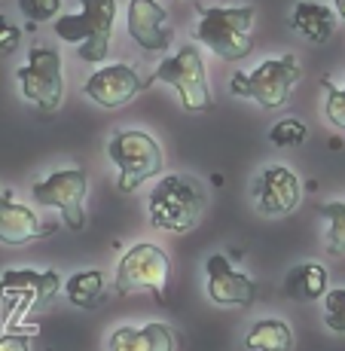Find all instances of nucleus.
Instances as JSON below:
<instances>
[{
	"label": "nucleus",
	"instance_id": "1",
	"mask_svg": "<svg viewBox=\"0 0 345 351\" xmlns=\"http://www.w3.org/2000/svg\"><path fill=\"white\" fill-rule=\"evenodd\" d=\"M208 208V193L199 180L187 174H165L156 186L150 190L147 211L150 223L165 232H189L199 226Z\"/></svg>",
	"mask_w": 345,
	"mask_h": 351
},
{
	"label": "nucleus",
	"instance_id": "2",
	"mask_svg": "<svg viewBox=\"0 0 345 351\" xmlns=\"http://www.w3.org/2000/svg\"><path fill=\"white\" fill-rule=\"evenodd\" d=\"M113 19H117V0H80L77 12L56 16L52 31L64 43L77 46V56L83 62H104L110 49Z\"/></svg>",
	"mask_w": 345,
	"mask_h": 351
},
{
	"label": "nucleus",
	"instance_id": "3",
	"mask_svg": "<svg viewBox=\"0 0 345 351\" xmlns=\"http://www.w3.org/2000/svg\"><path fill=\"white\" fill-rule=\"evenodd\" d=\"M195 19L193 37L223 62H241L254 49V6H205Z\"/></svg>",
	"mask_w": 345,
	"mask_h": 351
},
{
	"label": "nucleus",
	"instance_id": "4",
	"mask_svg": "<svg viewBox=\"0 0 345 351\" xmlns=\"http://www.w3.org/2000/svg\"><path fill=\"white\" fill-rule=\"evenodd\" d=\"M107 156L119 168L117 186L123 193H134L144 180L156 178L162 165H165V156H162L156 138L147 132H138V128H126V132L113 134L110 144H107Z\"/></svg>",
	"mask_w": 345,
	"mask_h": 351
},
{
	"label": "nucleus",
	"instance_id": "5",
	"mask_svg": "<svg viewBox=\"0 0 345 351\" xmlns=\"http://www.w3.org/2000/svg\"><path fill=\"white\" fill-rule=\"evenodd\" d=\"M153 83H165L171 86L180 95V104L187 110H211L214 98L208 89V77H205V62H202V52L195 43L180 46L174 56H168L156 71L147 77V86Z\"/></svg>",
	"mask_w": 345,
	"mask_h": 351
},
{
	"label": "nucleus",
	"instance_id": "6",
	"mask_svg": "<svg viewBox=\"0 0 345 351\" xmlns=\"http://www.w3.org/2000/svg\"><path fill=\"white\" fill-rule=\"evenodd\" d=\"M302 77L300 62L294 56L269 58L260 67H254L251 73H235L229 80V92L239 98H251L260 107H284L290 101V89L296 86V80Z\"/></svg>",
	"mask_w": 345,
	"mask_h": 351
},
{
	"label": "nucleus",
	"instance_id": "7",
	"mask_svg": "<svg viewBox=\"0 0 345 351\" xmlns=\"http://www.w3.org/2000/svg\"><path fill=\"white\" fill-rule=\"evenodd\" d=\"M19 86L22 98L37 104L43 113L58 110L64 98L62 52L56 46H31L28 62L19 67Z\"/></svg>",
	"mask_w": 345,
	"mask_h": 351
},
{
	"label": "nucleus",
	"instance_id": "8",
	"mask_svg": "<svg viewBox=\"0 0 345 351\" xmlns=\"http://www.w3.org/2000/svg\"><path fill=\"white\" fill-rule=\"evenodd\" d=\"M86 193H89V174H86L80 165L52 171L46 180H37V184L31 186L34 202L43 208L62 211L64 226L73 229V232L86 226V211H83Z\"/></svg>",
	"mask_w": 345,
	"mask_h": 351
},
{
	"label": "nucleus",
	"instance_id": "9",
	"mask_svg": "<svg viewBox=\"0 0 345 351\" xmlns=\"http://www.w3.org/2000/svg\"><path fill=\"white\" fill-rule=\"evenodd\" d=\"M168 272H171V263L168 254L162 247L150 245V241H141V245L128 247L117 266V290L119 293H134V290H153L156 300L165 306L168 296Z\"/></svg>",
	"mask_w": 345,
	"mask_h": 351
},
{
	"label": "nucleus",
	"instance_id": "10",
	"mask_svg": "<svg viewBox=\"0 0 345 351\" xmlns=\"http://www.w3.org/2000/svg\"><path fill=\"white\" fill-rule=\"evenodd\" d=\"M257 208L263 217H287L296 211L302 199V186L296 180V174L284 165H269L266 171L257 178L254 186Z\"/></svg>",
	"mask_w": 345,
	"mask_h": 351
},
{
	"label": "nucleus",
	"instance_id": "11",
	"mask_svg": "<svg viewBox=\"0 0 345 351\" xmlns=\"http://www.w3.org/2000/svg\"><path fill=\"white\" fill-rule=\"evenodd\" d=\"M144 89V80L134 73V67L128 64H107L101 71H95L86 80L83 92L86 98L95 101L101 107H123L128 101H134V95Z\"/></svg>",
	"mask_w": 345,
	"mask_h": 351
},
{
	"label": "nucleus",
	"instance_id": "12",
	"mask_svg": "<svg viewBox=\"0 0 345 351\" xmlns=\"http://www.w3.org/2000/svg\"><path fill=\"white\" fill-rule=\"evenodd\" d=\"M128 37L147 52H165L171 43L165 6L156 0H132L128 3Z\"/></svg>",
	"mask_w": 345,
	"mask_h": 351
},
{
	"label": "nucleus",
	"instance_id": "13",
	"mask_svg": "<svg viewBox=\"0 0 345 351\" xmlns=\"http://www.w3.org/2000/svg\"><path fill=\"white\" fill-rule=\"evenodd\" d=\"M205 275H208V296L217 306H251L257 287L248 275L235 272L229 266V260L223 254L208 256L205 263Z\"/></svg>",
	"mask_w": 345,
	"mask_h": 351
},
{
	"label": "nucleus",
	"instance_id": "14",
	"mask_svg": "<svg viewBox=\"0 0 345 351\" xmlns=\"http://www.w3.org/2000/svg\"><path fill=\"white\" fill-rule=\"evenodd\" d=\"M0 290L6 296H19L28 300V306H49L62 290V278L58 272H31V269H10L0 278Z\"/></svg>",
	"mask_w": 345,
	"mask_h": 351
},
{
	"label": "nucleus",
	"instance_id": "15",
	"mask_svg": "<svg viewBox=\"0 0 345 351\" xmlns=\"http://www.w3.org/2000/svg\"><path fill=\"white\" fill-rule=\"evenodd\" d=\"M40 232H43V226H40L37 214L28 205H19L10 190H0V245H28Z\"/></svg>",
	"mask_w": 345,
	"mask_h": 351
},
{
	"label": "nucleus",
	"instance_id": "16",
	"mask_svg": "<svg viewBox=\"0 0 345 351\" xmlns=\"http://www.w3.org/2000/svg\"><path fill=\"white\" fill-rule=\"evenodd\" d=\"M178 339L168 324H144V327H119L113 330L107 351H174Z\"/></svg>",
	"mask_w": 345,
	"mask_h": 351
},
{
	"label": "nucleus",
	"instance_id": "17",
	"mask_svg": "<svg viewBox=\"0 0 345 351\" xmlns=\"http://www.w3.org/2000/svg\"><path fill=\"white\" fill-rule=\"evenodd\" d=\"M290 28L309 40V43H327L336 31V12L324 3H312L302 0L290 12Z\"/></svg>",
	"mask_w": 345,
	"mask_h": 351
},
{
	"label": "nucleus",
	"instance_id": "18",
	"mask_svg": "<svg viewBox=\"0 0 345 351\" xmlns=\"http://www.w3.org/2000/svg\"><path fill=\"white\" fill-rule=\"evenodd\" d=\"M327 293V269L321 263H296L284 278V296L294 302H315Z\"/></svg>",
	"mask_w": 345,
	"mask_h": 351
},
{
	"label": "nucleus",
	"instance_id": "19",
	"mask_svg": "<svg viewBox=\"0 0 345 351\" xmlns=\"http://www.w3.org/2000/svg\"><path fill=\"white\" fill-rule=\"evenodd\" d=\"M64 293L77 308H98L107 296V278L98 269H86V272H77L67 281Z\"/></svg>",
	"mask_w": 345,
	"mask_h": 351
},
{
	"label": "nucleus",
	"instance_id": "20",
	"mask_svg": "<svg viewBox=\"0 0 345 351\" xmlns=\"http://www.w3.org/2000/svg\"><path fill=\"white\" fill-rule=\"evenodd\" d=\"M294 346V333L278 318L257 321L245 336V351H290Z\"/></svg>",
	"mask_w": 345,
	"mask_h": 351
},
{
	"label": "nucleus",
	"instance_id": "21",
	"mask_svg": "<svg viewBox=\"0 0 345 351\" xmlns=\"http://www.w3.org/2000/svg\"><path fill=\"white\" fill-rule=\"evenodd\" d=\"M324 220H327V251L345 254V202H327L318 208Z\"/></svg>",
	"mask_w": 345,
	"mask_h": 351
},
{
	"label": "nucleus",
	"instance_id": "22",
	"mask_svg": "<svg viewBox=\"0 0 345 351\" xmlns=\"http://www.w3.org/2000/svg\"><path fill=\"white\" fill-rule=\"evenodd\" d=\"M309 128L306 123H300V119H281V123H275L269 128V141H272L275 147H281V150H287V147H300L302 141H306Z\"/></svg>",
	"mask_w": 345,
	"mask_h": 351
},
{
	"label": "nucleus",
	"instance_id": "23",
	"mask_svg": "<svg viewBox=\"0 0 345 351\" xmlns=\"http://www.w3.org/2000/svg\"><path fill=\"white\" fill-rule=\"evenodd\" d=\"M324 300V324H327L333 333H345V287H327Z\"/></svg>",
	"mask_w": 345,
	"mask_h": 351
},
{
	"label": "nucleus",
	"instance_id": "24",
	"mask_svg": "<svg viewBox=\"0 0 345 351\" xmlns=\"http://www.w3.org/2000/svg\"><path fill=\"white\" fill-rule=\"evenodd\" d=\"M324 89H327V101H324V113L333 125L345 128V86H333V80L324 77Z\"/></svg>",
	"mask_w": 345,
	"mask_h": 351
},
{
	"label": "nucleus",
	"instance_id": "25",
	"mask_svg": "<svg viewBox=\"0 0 345 351\" xmlns=\"http://www.w3.org/2000/svg\"><path fill=\"white\" fill-rule=\"evenodd\" d=\"M19 10H22L25 19L31 22H49L62 12V0H19Z\"/></svg>",
	"mask_w": 345,
	"mask_h": 351
},
{
	"label": "nucleus",
	"instance_id": "26",
	"mask_svg": "<svg viewBox=\"0 0 345 351\" xmlns=\"http://www.w3.org/2000/svg\"><path fill=\"white\" fill-rule=\"evenodd\" d=\"M19 40H22V31H19L6 16H0V56H10V52L19 46Z\"/></svg>",
	"mask_w": 345,
	"mask_h": 351
},
{
	"label": "nucleus",
	"instance_id": "27",
	"mask_svg": "<svg viewBox=\"0 0 345 351\" xmlns=\"http://www.w3.org/2000/svg\"><path fill=\"white\" fill-rule=\"evenodd\" d=\"M0 351H31V342L25 333H10L0 339Z\"/></svg>",
	"mask_w": 345,
	"mask_h": 351
},
{
	"label": "nucleus",
	"instance_id": "28",
	"mask_svg": "<svg viewBox=\"0 0 345 351\" xmlns=\"http://www.w3.org/2000/svg\"><path fill=\"white\" fill-rule=\"evenodd\" d=\"M333 6H336V16L345 22V0H333Z\"/></svg>",
	"mask_w": 345,
	"mask_h": 351
}]
</instances>
